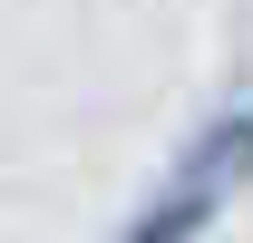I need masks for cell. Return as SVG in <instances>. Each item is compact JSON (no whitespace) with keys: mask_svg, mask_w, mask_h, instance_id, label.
<instances>
[{"mask_svg":"<svg viewBox=\"0 0 253 243\" xmlns=\"http://www.w3.org/2000/svg\"><path fill=\"white\" fill-rule=\"evenodd\" d=\"M234 195H253V97H224L175 146V165L146 185V204L117 224V243H205Z\"/></svg>","mask_w":253,"mask_h":243,"instance_id":"6da1fadb","label":"cell"}]
</instances>
